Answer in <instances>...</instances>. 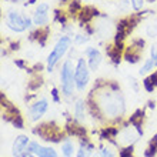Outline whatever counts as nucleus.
<instances>
[{
  "mask_svg": "<svg viewBox=\"0 0 157 157\" xmlns=\"http://www.w3.org/2000/svg\"><path fill=\"white\" fill-rule=\"evenodd\" d=\"M52 96H53V100H54V101H56V103H59V101H60V99H59L57 89H53V90H52Z\"/></svg>",
  "mask_w": 157,
  "mask_h": 157,
  "instance_id": "nucleus-25",
  "label": "nucleus"
},
{
  "mask_svg": "<svg viewBox=\"0 0 157 157\" xmlns=\"http://www.w3.org/2000/svg\"><path fill=\"white\" fill-rule=\"evenodd\" d=\"M62 151H63V154H64V157H71V156H73L75 146H73L71 140H69V139H67V140L63 143V144H62Z\"/></svg>",
  "mask_w": 157,
  "mask_h": 157,
  "instance_id": "nucleus-14",
  "label": "nucleus"
},
{
  "mask_svg": "<svg viewBox=\"0 0 157 157\" xmlns=\"http://www.w3.org/2000/svg\"><path fill=\"white\" fill-rule=\"evenodd\" d=\"M67 130H69V133L70 134H73V136H77V137H83L84 134H86V130H84V127H80V126H69L67 127Z\"/></svg>",
  "mask_w": 157,
  "mask_h": 157,
  "instance_id": "nucleus-15",
  "label": "nucleus"
},
{
  "mask_svg": "<svg viewBox=\"0 0 157 157\" xmlns=\"http://www.w3.org/2000/svg\"><path fill=\"white\" fill-rule=\"evenodd\" d=\"M75 114L80 121L86 119V112H84V101L83 100H77L75 104Z\"/></svg>",
  "mask_w": 157,
  "mask_h": 157,
  "instance_id": "nucleus-12",
  "label": "nucleus"
},
{
  "mask_svg": "<svg viewBox=\"0 0 157 157\" xmlns=\"http://www.w3.org/2000/svg\"><path fill=\"white\" fill-rule=\"evenodd\" d=\"M150 59L154 62V64L157 66V41L151 46V49H150Z\"/></svg>",
  "mask_w": 157,
  "mask_h": 157,
  "instance_id": "nucleus-19",
  "label": "nucleus"
},
{
  "mask_svg": "<svg viewBox=\"0 0 157 157\" xmlns=\"http://www.w3.org/2000/svg\"><path fill=\"white\" fill-rule=\"evenodd\" d=\"M149 78H150V82L153 83L154 86H157V75H156V71H154L153 75H150V76H149Z\"/></svg>",
  "mask_w": 157,
  "mask_h": 157,
  "instance_id": "nucleus-26",
  "label": "nucleus"
},
{
  "mask_svg": "<svg viewBox=\"0 0 157 157\" xmlns=\"http://www.w3.org/2000/svg\"><path fill=\"white\" fill-rule=\"evenodd\" d=\"M120 157H133V147H126L124 150L120 151Z\"/></svg>",
  "mask_w": 157,
  "mask_h": 157,
  "instance_id": "nucleus-23",
  "label": "nucleus"
},
{
  "mask_svg": "<svg viewBox=\"0 0 157 157\" xmlns=\"http://www.w3.org/2000/svg\"><path fill=\"white\" fill-rule=\"evenodd\" d=\"M75 78H76V87L80 91H83L89 84V80H90V67H89V64H87L84 59H78L77 60Z\"/></svg>",
  "mask_w": 157,
  "mask_h": 157,
  "instance_id": "nucleus-5",
  "label": "nucleus"
},
{
  "mask_svg": "<svg viewBox=\"0 0 157 157\" xmlns=\"http://www.w3.org/2000/svg\"><path fill=\"white\" fill-rule=\"evenodd\" d=\"M136 139H137V134L133 132L130 127H126L123 132H121V134H120V140H121V143H124V144H130L133 141H136Z\"/></svg>",
  "mask_w": 157,
  "mask_h": 157,
  "instance_id": "nucleus-11",
  "label": "nucleus"
},
{
  "mask_svg": "<svg viewBox=\"0 0 157 157\" xmlns=\"http://www.w3.org/2000/svg\"><path fill=\"white\" fill-rule=\"evenodd\" d=\"M100 157H114V153H113L112 149H109V147H103L101 151H100Z\"/></svg>",
  "mask_w": 157,
  "mask_h": 157,
  "instance_id": "nucleus-22",
  "label": "nucleus"
},
{
  "mask_svg": "<svg viewBox=\"0 0 157 157\" xmlns=\"http://www.w3.org/2000/svg\"><path fill=\"white\" fill-rule=\"evenodd\" d=\"M16 2H19V0H16ZM27 2H29L30 4H32V3H34V0H27Z\"/></svg>",
  "mask_w": 157,
  "mask_h": 157,
  "instance_id": "nucleus-27",
  "label": "nucleus"
},
{
  "mask_svg": "<svg viewBox=\"0 0 157 157\" xmlns=\"http://www.w3.org/2000/svg\"><path fill=\"white\" fill-rule=\"evenodd\" d=\"M130 4H132L133 10H136V12H140L143 6H144V0H130Z\"/></svg>",
  "mask_w": 157,
  "mask_h": 157,
  "instance_id": "nucleus-17",
  "label": "nucleus"
},
{
  "mask_svg": "<svg viewBox=\"0 0 157 157\" xmlns=\"http://www.w3.org/2000/svg\"><path fill=\"white\" fill-rule=\"evenodd\" d=\"M29 151L32 154H36L37 157H59L54 149H52V147H41L36 141L29 143Z\"/></svg>",
  "mask_w": 157,
  "mask_h": 157,
  "instance_id": "nucleus-10",
  "label": "nucleus"
},
{
  "mask_svg": "<svg viewBox=\"0 0 157 157\" xmlns=\"http://www.w3.org/2000/svg\"><path fill=\"white\" fill-rule=\"evenodd\" d=\"M87 40H89V37H87L86 34H77V36H75V41L77 44H83V43H86Z\"/></svg>",
  "mask_w": 157,
  "mask_h": 157,
  "instance_id": "nucleus-24",
  "label": "nucleus"
},
{
  "mask_svg": "<svg viewBox=\"0 0 157 157\" xmlns=\"http://www.w3.org/2000/svg\"><path fill=\"white\" fill-rule=\"evenodd\" d=\"M91 150H93V146L89 144L86 140L82 141V147L77 150V156L76 157H89L91 154Z\"/></svg>",
  "mask_w": 157,
  "mask_h": 157,
  "instance_id": "nucleus-13",
  "label": "nucleus"
},
{
  "mask_svg": "<svg viewBox=\"0 0 157 157\" xmlns=\"http://www.w3.org/2000/svg\"><path fill=\"white\" fill-rule=\"evenodd\" d=\"M27 157H34V156H32V154H30V153H29V156H27Z\"/></svg>",
  "mask_w": 157,
  "mask_h": 157,
  "instance_id": "nucleus-28",
  "label": "nucleus"
},
{
  "mask_svg": "<svg viewBox=\"0 0 157 157\" xmlns=\"http://www.w3.org/2000/svg\"><path fill=\"white\" fill-rule=\"evenodd\" d=\"M71 44V39L67 37V36H62V37L57 40V43L54 44L53 50L50 52L49 57H47V70L52 71L54 69V66L59 63V60L66 54V52L69 50Z\"/></svg>",
  "mask_w": 157,
  "mask_h": 157,
  "instance_id": "nucleus-3",
  "label": "nucleus"
},
{
  "mask_svg": "<svg viewBox=\"0 0 157 157\" xmlns=\"http://www.w3.org/2000/svg\"><path fill=\"white\" fill-rule=\"evenodd\" d=\"M99 106L109 117H117L124 113V100L119 91H103L99 96Z\"/></svg>",
  "mask_w": 157,
  "mask_h": 157,
  "instance_id": "nucleus-1",
  "label": "nucleus"
},
{
  "mask_svg": "<svg viewBox=\"0 0 157 157\" xmlns=\"http://www.w3.org/2000/svg\"><path fill=\"white\" fill-rule=\"evenodd\" d=\"M143 84H144V89H146L147 91H149V93H153V90H154V87H156V86H154L153 83L150 82V78H149V77H146V78H144Z\"/></svg>",
  "mask_w": 157,
  "mask_h": 157,
  "instance_id": "nucleus-20",
  "label": "nucleus"
},
{
  "mask_svg": "<svg viewBox=\"0 0 157 157\" xmlns=\"http://www.w3.org/2000/svg\"><path fill=\"white\" fill-rule=\"evenodd\" d=\"M49 10H50V7L47 3L39 4L33 14V25L39 26V27L47 25V21H49Z\"/></svg>",
  "mask_w": 157,
  "mask_h": 157,
  "instance_id": "nucleus-6",
  "label": "nucleus"
},
{
  "mask_svg": "<svg viewBox=\"0 0 157 157\" xmlns=\"http://www.w3.org/2000/svg\"><path fill=\"white\" fill-rule=\"evenodd\" d=\"M76 67L73 66L71 60L67 59L63 63L62 70H60V82H62V91L64 96H71L73 90L76 87V78H75Z\"/></svg>",
  "mask_w": 157,
  "mask_h": 157,
  "instance_id": "nucleus-2",
  "label": "nucleus"
},
{
  "mask_svg": "<svg viewBox=\"0 0 157 157\" xmlns=\"http://www.w3.org/2000/svg\"><path fill=\"white\" fill-rule=\"evenodd\" d=\"M29 139L27 136H19L13 143V154L16 157H27L29 156Z\"/></svg>",
  "mask_w": 157,
  "mask_h": 157,
  "instance_id": "nucleus-7",
  "label": "nucleus"
},
{
  "mask_svg": "<svg viewBox=\"0 0 157 157\" xmlns=\"http://www.w3.org/2000/svg\"><path fill=\"white\" fill-rule=\"evenodd\" d=\"M156 66L154 64V62L151 60V59H147L144 62V64L141 66V69H140V75H146V73H149L150 70H153V67Z\"/></svg>",
  "mask_w": 157,
  "mask_h": 157,
  "instance_id": "nucleus-16",
  "label": "nucleus"
},
{
  "mask_svg": "<svg viewBox=\"0 0 157 157\" xmlns=\"http://www.w3.org/2000/svg\"><path fill=\"white\" fill-rule=\"evenodd\" d=\"M47 107H49V103L46 99H41L39 101H36L34 104H32V107L29 110V116L32 121H36L39 120L46 112H47Z\"/></svg>",
  "mask_w": 157,
  "mask_h": 157,
  "instance_id": "nucleus-8",
  "label": "nucleus"
},
{
  "mask_svg": "<svg viewBox=\"0 0 157 157\" xmlns=\"http://www.w3.org/2000/svg\"><path fill=\"white\" fill-rule=\"evenodd\" d=\"M13 124L16 128H23L25 127V123H23V119H21L20 114H17L16 117H13Z\"/></svg>",
  "mask_w": 157,
  "mask_h": 157,
  "instance_id": "nucleus-18",
  "label": "nucleus"
},
{
  "mask_svg": "<svg viewBox=\"0 0 157 157\" xmlns=\"http://www.w3.org/2000/svg\"><path fill=\"white\" fill-rule=\"evenodd\" d=\"M93 157H97V156H93Z\"/></svg>",
  "mask_w": 157,
  "mask_h": 157,
  "instance_id": "nucleus-29",
  "label": "nucleus"
},
{
  "mask_svg": "<svg viewBox=\"0 0 157 157\" xmlns=\"http://www.w3.org/2000/svg\"><path fill=\"white\" fill-rule=\"evenodd\" d=\"M32 21H33V19H30L27 16H23L20 12H16V10H10L7 13L9 29L16 32V33H21L26 29H29L30 26H32Z\"/></svg>",
  "mask_w": 157,
  "mask_h": 157,
  "instance_id": "nucleus-4",
  "label": "nucleus"
},
{
  "mask_svg": "<svg viewBox=\"0 0 157 157\" xmlns=\"http://www.w3.org/2000/svg\"><path fill=\"white\" fill-rule=\"evenodd\" d=\"M84 54L87 56V59H89V62H87V64H89V67H90V70H97L100 66V63H101V53H100L99 50L96 49V47H87L86 50H84Z\"/></svg>",
  "mask_w": 157,
  "mask_h": 157,
  "instance_id": "nucleus-9",
  "label": "nucleus"
},
{
  "mask_svg": "<svg viewBox=\"0 0 157 157\" xmlns=\"http://www.w3.org/2000/svg\"><path fill=\"white\" fill-rule=\"evenodd\" d=\"M147 34L150 37H156L157 36V25H149L147 26Z\"/></svg>",
  "mask_w": 157,
  "mask_h": 157,
  "instance_id": "nucleus-21",
  "label": "nucleus"
},
{
  "mask_svg": "<svg viewBox=\"0 0 157 157\" xmlns=\"http://www.w3.org/2000/svg\"><path fill=\"white\" fill-rule=\"evenodd\" d=\"M156 75H157V71H156Z\"/></svg>",
  "mask_w": 157,
  "mask_h": 157,
  "instance_id": "nucleus-30",
  "label": "nucleus"
}]
</instances>
